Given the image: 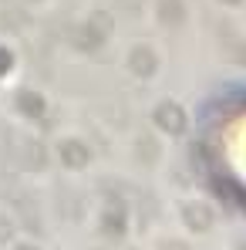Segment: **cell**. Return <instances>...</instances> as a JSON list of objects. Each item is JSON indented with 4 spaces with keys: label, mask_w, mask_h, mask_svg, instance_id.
Here are the masks:
<instances>
[{
    "label": "cell",
    "mask_w": 246,
    "mask_h": 250,
    "mask_svg": "<svg viewBox=\"0 0 246 250\" xmlns=\"http://www.w3.org/2000/svg\"><path fill=\"white\" fill-rule=\"evenodd\" d=\"M0 237H7V230H3V223H0Z\"/></svg>",
    "instance_id": "cell-1"
}]
</instances>
